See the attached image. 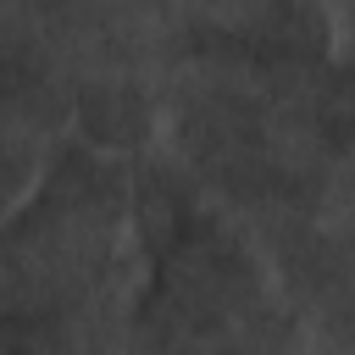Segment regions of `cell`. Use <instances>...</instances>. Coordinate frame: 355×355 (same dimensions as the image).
Returning a JSON list of instances; mask_svg holds the SVG:
<instances>
[{
	"instance_id": "cell-1",
	"label": "cell",
	"mask_w": 355,
	"mask_h": 355,
	"mask_svg": "<svg viewBox=\"0 0 355 355\" xmlns=\"http://www.w3.org/2000/svg\"><path fill=\"white\" fill-rule=\"evenodd\" d=\"M122 355H311L266 255L216 211L166 216L139 283Z\"/></svg>"
},
{
	"instance_id": "cell-2",
	"label": "cell",
	"mask_w": 355,
	"mask_h": 355,
	"mask_svg": "<svg viewBox=\"0 0 355 355\" xmlns=\"http://www.w3.org/2000/svg\"><path fill=\"white\" fill-rule=\"evenodd\" d=\"M72 128V94L39 72H0V227L39 189Z\"/></svg>"
}]
</instances>
